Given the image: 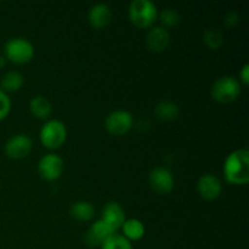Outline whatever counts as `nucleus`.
<instances>
[{
	"label": "nucleus",
	"mask_w": 249,
	"mask_h": 249,
	"mask_svg": "<svg viewBox=\"0 0 249 249\" xmlns=\"http://www.w3.org/2000/svg\"><path fill=\"white\" fill-rule=\"evenodd\" d=\"M39 139L46 148L55 150L61 147L67 139V126L60 119H48L41 125Z\"/></svg>",
	"instance_id": "obj_4"
},
{
	"label": "nucleus",
	"mask_w": 249,
	"mask_h": 249,
	"mask_svg": "<svg viewBox=\"0 0 249 249\" xmlns=\"http://www.w3.org/2000/svg\"><path fill=\"white\" fill-rule=\"evenodd\" d=\"M203 41L209 49L215 50V49L220 48L224 43V36L220 31L218 29H206L203 33Z\"/></svg>",
	"instance_id": "obj_21"
},
{
	"label": "nucleus",
	"mask_w": 249,
	"mask_h": 249,
	"mask_svg": "<svg viewBox=\"0 0 249 249\" xmlns=\"http://www.w3.org/2000/svg\"><path fill=\"white\" fill-rule=\"evenodd\" d=\"M33 141L27 134H16L6 141L4 151L7 157L12 160H22L31 153Z\"/></svg>",
	"instance_id": "obj_9"
},
{
	"label": "nucleus",
	"mask_w": 249,
	"mask_h": 249,
	"mask_svg": "<svg viewBox=\"0 0 249 249\" xmlns=\"http://www.w3.org/2000/svg\"><path fill=\"white\" fill-rule=\"evenodd\" d=\"M11 111V99L5 91L0 89V122L4 121Z\"/></svg>",
	"instance_id": "obj_23"
},
{
	"label": "nucleus",
	"mask_w": 249,
	"mask_h": 249,
	"mask_svg": "<svg viewBox=\"0 0 249 249\" xmlns=\"http://www.w3.org/2000/svg\"><path fill=\"white\" fill-rule=\"evenodd\" d=\"M114 233H116V231L113 229L109 228L104 220L99 219L88 229L87 233L84 236V242L88 247H101L102 243L108 240Z\"/></svg>",
	"instance_id": "obj_10"
},
{
	"label": "nucleus",
	"mask_w": 249,
	"mask_h": 249,
	"mask_svg": "<svg viewBox=\"0 0 249 249\" xmlns=\"http://www.w3.org/2000/svg\"><path fill=\"white\" fill-rule=\"evenodd\" d=\"M88 19L94 28H104L112 19L111 7L105 2H97V4L92 5L88 12Z\"/></svg>",
	"instance_id": "obj_14"
},
{
	"label": "nucleus",
	"mask_w": 249,
	"mask_h": 249,
	"mask_svg": "<svg viewBox=\"0 0 249 249\" xmlns=\"http://www.w3.org/2000/svg\"><path fill=\"white\" fill-rule=\"evenodd\" d=\"M63 169H65L63 160L56 153H46L38 162L39 175L48 181H53L61 178Z\"/></svg>",
	"instance_id": "obj_8"
},
{
	"label": "nucleus",
	"mask_w": 249,
	"mask_h": 249,
	"mask_svg": "<svg viewBox=\"0 0 249 249\" xmlns=\"http://www.w3.org/2000/svg\"><path fill=\"white\" fill-rule=\"evenodd\" d=\"M241 94V83L233 75H223L213 83L211 95L213 100L220 104H230Z\"/></svg>",
	"instance_id": "obj_5"
},
{
	"label": "nucleus",
	"mask_w": 249,
	"mask_h": 249,
	"mask_svg": "<svg viewBox=\"0 0 249 249\" xmlns=\"http://www.w3.org/2000/svg\"><path fill=\"white\" fill-rule=\"evenodd\" d=\"M29 109L36 118L48 119L53 113V105L48 97L43 95H36L29 101Z\"/></svg>",
	"instance_id": "obj_15"
},
{
	"label": "nucleus",
	"mask_w": 249,
	"mask_h": 249,
	"mask_svg": "<svg viewBox=\"0 0 249 249\" xmlns=\"http://www.w3.org/2000/svg\"><path fill=\"white\" fill-rule=\"evenodd\" d=\"M160 17V21L162 23V27L164 28H170V27H175L180 23L181 21V15L179 14V11L173 7H165L164 10H162L160 14H158Z\"/></svg>",
	"instance_id": "obj_20"
},
{
	"label": "nucleus",
	"mask_w": 249,
	"mask_h": 249,
	"mask_svg": "<svg viewBox=\"0 0 249 249\" xmlns=\"http://www.w3.org/2000/svg\"><path fill=\"white\" fill-rule=\"evenodd\" d=\"M223 191V185L220 179L214 174H203L197 181V192L202 198L207 201H213L216 199L221 195Z\"/></svg>",
	"instance_id": "obj_11"
},
{
	"label": "nucleus",
	"mask_w": 249,
	"mask_h": 249,
	"mask_svg": "<svg viewBox=\"0 0 249 249\" xmlns=\"http://www.w3.org/2000/svg\"><path fill=\"white\" fill-rule=\"evenodd\" d=\"M6 65V58H5L4 55H0V68H2Z\"/></svg>",
	"instance_id": "obj_26"
},
{
	"label": "nucleus",
	"mask_w": 249,
	"mask_h": 249,
	"mask_svg": "<svg viewBox=\"0 0 249 249\" xmlns=\"http://www.w3.org/2000/svg\"><path fill=\"white\" fill-rule=\"evenodd\" d=\"M180 113V107L172 100H162L155 107V114L158 119L164 122L174 121Z\"/></svg>",
	"instance_id": "obj_16"
},
{
	"label": "nucleus",
	"mask_w": 249,
	"mask_h": 249,
	"mask_svg": "<svg viewBox=\"0 0 249 249\" xmlns=\"http://www.w3.org/2000/svg\"><path fill=\"white\" fill-rule=\"evenodd\" d=\"M224 22H225V24L228 27L236 26V24L240 22V15H238V12L235 11V10H231V11H229L228 14H226Z\"/></svg>",
	"instance_id": "obj_24"
},
{
	"label": "nucleus",
	"mask_w": 249,
	"mask_h": 249,
	"mask_svg": "<svg viewBox=\"0 0 249 249\" xmlns=\"http://www.w3.org/2000/svg\"><path fill=\"white\" fill-rule=\"evenodd\" d=\"M158 14L157 5L152 0H133L128 7L129 19L141 29L151 28L157 21Z\"/></svg>",
	"instance_id": "obj_2"
},
{
	"label": "nucleus",
	"mask_w": 249,
	"mask_h": 249,
	"mask_svg": "<svg viewBox=\"0 0 249 249\" xmlns=\"http://www.w3.org/2000/svg\"><path fill=\"white\" fill-rule=\"evenodd\" d=\"M172 36L169 31L162 26H152L147 32L146 36V44L151 51L160 53L164 51L170 44Z\"/></svg>",
	"instance_id": "obj_12"
},
{
	"label": "nucleus",
	"mask_w": 249,
	"mask_h": 249,
	"mask_svg": "<svg viewBox=\"0 0 249 249\" xmlns=\"http://www.w3.org/2000/svg\"><path fill=\"white\" fill-rule=\"evenodd\" d=\"M70 214L78 221H90L95 216V207L89 201H77L71 206Z\"/></svg>",
	"instance_id": "obj_18"
},
{
	"label": "nucleus",
	"mask_w": 249,
	"mask_h": 249,
	"mask_svg": "<svg viewBox=\"0 0 249 249\" xmlns=\"http://www.w3.org/2000/svg\"><path fill=\"white\" fill-rule=\"evenodd\" d=\"M240 83L247 85L249 83V63H245L240 71Z\"/></svg>",
	"instance_id": "obj_25"
},
{
	"label": "nucleus",
	"mask_w": 249,
	"mask_h": 249,
	"mask_svg": "<svg viewBox=\"0 0 249 249\" xmlns=\"http://www.w3.org/2000/svg\"><path fill=\"white\" fill-rule=\"evenodd\" d=\"M101 249H133V245L130 241L126 240L122 235H117L114 233L113 236L105 241L101 245Z\"/></svg>",
	"instance_id": "obj_22"
},
{
	"label": "nucleus",
	"mask_w": 249,
	"mask_h": 249,
	"mask_svg": "<svg viewBox=\"0 0 249 249\" xmlns=\"http://www.w3.org/2000/svg\"><path fill=\"white\" fill-rule=\"evenodd\" d=\"M34 53L36 49L33 43L23 36H14L4 44L5 58L14 63L23 65L29 62L34 57Z\"/></svg>",
	"instance_id": "obj_3"
},
{
	"label": "nucleus",
	"mask_w": 249,
	"mask_h": 249,
	"mask_svg": "<svg viewBox=\"0 0 249 249\" xmlns=\"http://www.w3.org/2000/svg\"><path fill=\"white\" fill-rule=\"evenodd\" d=\"M122 231H123V237L128 241H139L145 236L146 229L145 225L139 219H125V221L122 225Z\"/></svg>",
	"instance_id": "obj_17"
},
{
	"label": "nucleus",
	"mask_w": 249,
	"mask_h": 249,
	"mask_svg": "<svg viewBox=\"0 0 249 249\" xmlns=\"http://www.w3.org/2000/svg\"><path fill=\"white\" fill-rule=\"evenodd\" d=\"M23 82V75L21 73L17 72V71H9L5 74H2L1 79H0V89L6 94L17 91L22 88Z\"/></svg>",
	"instance_id": "obj_19"
},
{
	"label": "nucleus",
	"mask_w": 249,
	"mask_h": 249,
	"mask_svg": "<svg viewBox=\"0 0 249 249\" xmlns=\"http://www.w3.org/2000/svg\"><path fill=\"white\" fill-rule=\"evenodd\" d=\"M134 125V117L126 109H116L108 113L105 121L107 131L112 135L121 136L129 133Z\"/></svg>",
	"instance_id": "obj_6"
},
{
	"label": "nucleus",
	"mask_w": 249,
	"mask_h": 249,
	"mask_svg": "<svg viewBox=\"0 0 249 249\" xmlns=\"http://www.w3.org/2000/svg\"><path fill=\"white\" fill-rule=\"evenodd\" d=\"M224 177L232 185H246L249 181V152L247 148H237L229 153L224 160Z\"/></svg>",
	"instance_id": "obj_1"
},
{
	"label": "nucleus",
	"mask_w": 249,
	"mask_h": 249,
	"mask_svg": "<svg viewBox=\"0 0 249 249\" xmlns=\"http://www.w3.org/2000/svg\"><path fill=\"white\" fill-rule=\"evenodd\" d=\"M148 184L151 189L160 195H167L173 191L175 186V179L173 173L167 167L158 165L150 172Z\"/></svg>",
	"instance_id": "obj_7"
},
{
	"label": "nucleus",
	"mask_w": 249,
	"mask_h": 249,
	"mask_svg": "<svg viewBox=\"0 0 249 249\" xmlns=\"http://www.w3.org/2000/svg\"><path fill=\"white\" fill-rule=\"evenodd\" d=\"M101 220H104L109 228L117 231L122 228L123 223L125 221V212L118 202L109 201L102 208Z\"/></svg>",
	"instance_id": "obj_13"
}]
</instances>
